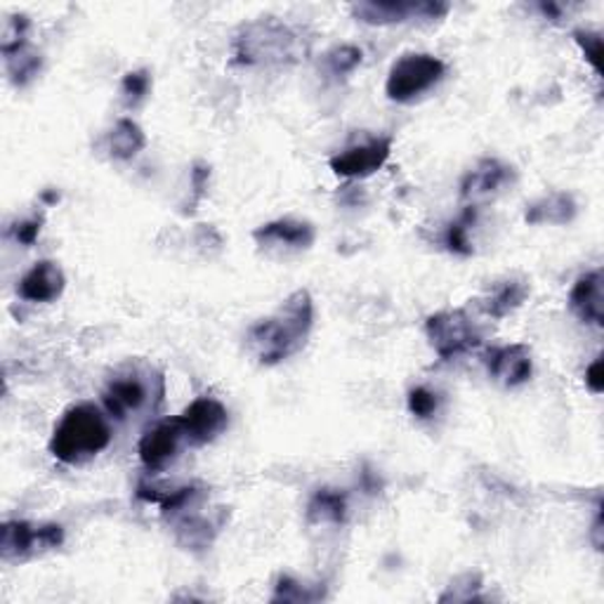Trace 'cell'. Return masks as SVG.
<instances>
[{"instance_id":"6da1fadb","label":"cell","mask_w":604,"mask_h":604,"mask_svg":"<svg viewBox=\"0 0 604 604\" xmlns=\"http://www.w3.org/2000/svg\"><path fill=\"white\" fill-rule=\"evenodd\" d=\"M315 329V298L307 288L290 296L246 333V352L261 367H279L305 350Z\"/></svg>"},{"instance_id":"7a4b0ae2","label":"cell","mask_w":604,"mask_h":604,"mask_svg":"<svg viewBox=\"0 0 604 604\" xmlns=\"http://www.w3.org/2000/svg\"><path fill=\"white\" fill-rule=\"evenodd\" d=\"M163 400L166 375L147 359H128L118 364L102 388V409L120 423L153 416Z\"/></svg>"},{"instance_id":"3957f363","label":"cell","mask_w":604,"mask_h":604,"mask_svg":"<svg viewBox=\"0 0 604 604\" xmlns=\"http://www.w3.org/2000/svg\"><path fill=\"white\" fill-rule=\"evenodd\" d=\"M234 64L241 66H290L305 60L309 41L305 33L276 17H261L236 31L234 36Z\"/></svg>"},{"instance_id":"277c9868","label":"cell","mask_w":604,"mask_h":604,"mask_svg":"<svg viewBox=\"0 0 604 604\" xmlns=\"http://www.w3.org/2000/svg\"><path fill=\"white\" fill-rule=\"evenodd\" d=\"M114 439L109 413L97 404L68 406L50 437V454L62 465H85L97 458Z\"/></svg>"},{"instance_id":"5b68a950","label":"cell","mask_w":604,"mask_h":604,"mask_svg":"<svg viewBox=\"0 0 604 604\" xmlns=\"http://www.w3.org/2000/svg\"><path fill=\"white\" fill-rule=\"evenodd\" d=\"M446 76V64L430 53H406L390 66L385 95L396 105H411L421 99Z\"/></svg>"},{"instance_id":"8992f818","label":"cell","mask_w":604,"mask_h":604,"mask_svg":"<svg viewBox=\"0 0 604 604\" xmlns=\"http://www.w3.org/2000/svg\"><path fill=\"white\" fill-rule=\"evenodd\" d=\"M425 338L442 361L470 354L481 345L479 326L465 309H442L430 315L425 319Z\"/></svg>"},{"instance_id":"52a82bcc","label":"cell","mask_w":604,"mask_h":604,"mask_svg":"<svg viewBox=\"0 0 604 604\" xmlns=\"http://www.w3.org/2000/svg\"><path fill=\"white\" fill-rule=\"evenodd\" d=\"M64 543V527L55 522L10 520L0 529V560L27 562Z\"/></svg>"},{"instance_id":"ba28073f","label":"cell","mask_w":604,"mask_h":604,"mask_svg":"<svg viewBox=\"0 0 604 604\" xmlns=\"http://www.w3.org/2000/svg\"><path fill=\"white\" fill-rule=\"evenodd\" d=\"M452 6L444 0H361L350 8L352 17L369 27H394L406 22L444 20Z\"/></svg>"},{"instance_id":"9c48e42d","label":"cell","mask_w":604,"mask_h":604,"mask_svg":"<svg viewBox=\"0 0 604 604\" xmlns=\"http://www.w3.org/2000/svg\"><path fill=\"white\" fill-rule=\"evenodd\" d=\"M390 157H392V137L375 135V137H367V140H361L357 145L345 147L342 151L336 153V157L329 159V166L338 178L367 180L375 176L378 170H383Z\"/></svg>"},{"instance_id":"30bf717a","label":"cell","mask_w":604,"mask_h":604,"mask_svg":"<svg viewBox=\"0 0 604 604\" xmlns=\"http://www.w3.org/2000/svg\"><path fill=\"white\" fill-rule=\"evenodd\" d=\"M517 180V170L500 159H481L465 172L460 180V201L479 209L510 189Z\"/></svg>"},{"instance_id":"8fae6325","label":"cell","mask_w":604,"mask_h":604,"mask_svg":"<svg viewBox=\"0 0 604 604\" xmlns=\"http://www.w3.org/2000/svg\"><path fill=\"white\" fill-rule=\"evenodd\" d=\"M184 439L189 448L213 444L230 427V411L215 396H197L180 413Z\"/></svg>"},{"instance_id":"7c38bea8","label":"cell","mask_w":604,"mask_h":604,"mask_svg":"<svg viewBox=\"0 0 604 604\" xmlns=\"http://www.w3.org/2000/svg\"><path fill=\"white\" fill-rule=\"evenodd\" d=\"M187 446L180 416L163 418L151 425L137 442V456L149 473H161L170 463H176L182 448Z\"/></svg>"},{"instance_id":"4fadbf2b","label":"cell","mask_w":604,"mask_h":604,"mask_svg":"<svg viewBox=\"0 0 604 604\" xmlns=\"http://www.w3.org/2000/svg\"><path fill=\"white\" fill-rule=\"evenodd\" d=\"M255 244L265 251L282 253H303L315 246L317 227L309 220L298 218H279L261 224L253 232Z\"/></svg>"},{"instance_id":"5bb4252c","label":"cell","mask_w":604,"mask_h":604,"mask_svg":"<svg viewBox=\"0 0 604 604\" xmlns=\"http://www.w3.org/2000/svg\"><path fill=\"white\" fill-rule=\"evenodd\" d=\"M485 364L489 375L504 388H522L533 375V359L531 350L522 342L500 345L485 354Z\"/></svg>"},{"instance_id":"9a60e30c","label":"cell","mask_w":604,"mask_h":604,"mask_svg":"<svg viewBox=\"0 0 604 604\" xmlns=\"http://www.w3.org/2000/svg\"><path fill=\"white\" fill-rule=\"evenodd\" d=\"M224 522H227L224 508H218L215 512H201V506H197L176 517L170 524L176 527V539L184 550H205L220 537Z\"/></svg>"},{"instance_id":"2e32d148","label":"cell","mask_w":604,"mask_h":604,"mask_svg":"<svg viewBox=\"0 0 604 604\" xmlns=\"http://www.w3.org/2000/svg\"><path fill=\"white\" fill-rule=\"evenodd\" d=\"M66 274L55 261H39L17 284V296L31 305H50L62 298Z\"/></svg>"},{"instance_id":"e0dca14e","label":"cell","mask_w":604,"mask_h":604,"mask_svg":"<svg viewBox=\"0 0 604 604\" xmlns=\"http://www.w3.org/2000/svg\"><path fill=\"white\" fill-rule=\"evenodd\" d=\"M569 309L585 324L602 329L604 326V274L602 269L585 272L569 290Z\"/></svg>"},{"instance_id":"ac0fdd59","label":"cell","mask_w":604,"mask_h":604,"mask_svg":"<svg viewBox=\"0 0 604 604\" xmlns=\"http://www.w3.org/2000/svg\"><path fill=\"white\" fill-rule=\"evenodd\" d=\"M529 296H531V286L527 279H522V276H506V279L489 286L487 296L481 298L479 307L481 312L491 319H506L515 315L517 309L527 303Z\"/></svg>"},{"instance_id":"d6986e66","label":"cell","mask_w":604,"mask_h":604,"mask_svg":"<svg viewBox=\"0 0 604 604\" xmlns=\"http://www.w3.org/2000/svg\"><path fill=\"white\" fill-rule=\"evenodd\" d=\"M579 215V203L574 194L569 192H550L537 201H531L524 211V222L531 227H543V224H552V227H564L572 224Z\"/></svg>"},{"instance_id":"ffe728a7","label":"cell","mask_w":604,"mask_h":604,"mask_svg":"<svg viewBox=\"0 0 604 604\" xmlns=\"http://www.w3.org/2000/svg\"><path fill=\"white\" fill-rule=\"evenodd\" d=\"M350 515V498L348 491L321 487L307 500L305 517L315 527H340L348 522Z\"/></svg>"},{"instance_id":"44dd1931","label":"cell","mask_w":604,"mask_h":604,"mask_svg":"<svg viewBox=\"0 0 604 604\" xmlns=\"http://www.w3.org/2000/svg\"><path fill=\"white\" fill-rule=\"evenodd\" d=\"M147 147V135L133 118H118L107 133V151L114 161H133Z\"/></svg>"},{"instance_id":"7402d4cb","label":"cell","mask_w":604,"mask_h":604,"mask_svg":"<svg viewBox=\"0 0 604 604\" xmlns=\"http://www.w3.org/2000/svg\"><path fill=\"white\" fill-rule=\"evenodd\" d=\"M477 213H479V209H473V205H465L463 213L454 222L446 224V230L442 234V244H444V248L448 253L463 255V257H468V255L475 253L473 239H470V230H473V224L477 222Z\"/></svg>"},{"instance_id":"603a6c76","label":"cell","mask_w":604,"mask_h":604,"mask_svg":"<svg viewBox=\"0 0 604 604\" xmlns=\"http://www.w3.org/2000/svg\"><path fill=\"white\" fill-rule=\"evenodd\" d=\"M361 62H364V53H361V47H357L352 43L336 45L321 57V66H324L326 76H331L336 81L348 78L350 74H354Z\"/></svg>"},{"instance_id":"cb8c5ba5","label":"cell","mask_w":604,"mask_h":604,"mask_svg":"<svg viewBox=\"0 0 604 604\" xmlns=\"http://www.w3.org/2000/svg\"><path fill=\"white\" fill-rule=\"evenodd\" d=\"M6 72L10 76V81L14 85H20V88H24V85H29L33 78H36L41 74L43 68V57L41 53H36L31 45L17 50V53L12 55H6Z\"/></svg>"},{"instance_id":"d4e9b609","label":"cell","mask_w":604,"mask_h":604,"mask_svg":"<svg viewBox=\"0 0 604 604\" xmlns=\"http://www.w3.org/2000/svg\"><path fill=\"white\" fill-rule=\"evenodd\" d=\"M324 597V591L317 589V585H307L300 579L282 574L274 583V593L272 602H293V604H307V602H317Z\"/></svg>"},{"instance_id":"484cf974","label":"cell","mask_w":604,"mask_h":604,"mask_svg":"<svg viewBox=\"0 0 604 604\" xmlns=\"http://www.w3.org/2000/svg\"><path fill=\"white\" fill-rule=\"evenodd\" d=\"M149 93H151L149 68H135V72H128L124 78H120V97H124V105L128 109L140 107L149 97Z\"/></svg>"},{"instance_id":"4316f807","label":"cell","mask_w":604,"mask_h":604,"mask_svg":"<svg viewBox=\"0 0 604 604\" xmlns=\"http://www.w3.org/2000/svg\"><path fill=\"white\" fill-rule=\"evenodd\" d=\"M29 29H31V20L27 14L8 17L3 27V41H0V53H3V57L29 45Z\"/></svg>"},{"instance_id":"83f0119b","label":"cell","mask_w":604,"mask_h":604,"mask_svg":"<svg viewBox=\"0 0 604 604\" xmlns=\"http://www.w3.org/2000/svg\"><path fill=\"white\" fill-rule=\"evenodd\" d=\"M406 406H409V413L413 418L430 421V418H435L437 411H439V394L425 385H416V388H411L406 394Z\"/></svg>"},{"instance_id":"f1b7e54d","label":"cell","mask_w":604,"mask_h":604,"mask_svg":"<svg viewBox=\"0 0 604 604\" xmlns=\"http://www.w3.org/2000/svg\"><path fill=\"white\" fill-rule=\"evenodd\" d=\"M481 576L479 574H463L452 581V585L439 595V602H479L481 597Z\"/></svg>"},{"instance_id":"f546056e","label":"cell","mask_w":604,"mask_h":604,"mask_svg":"<svg viewBox=\"0 0 604 604\" xmlns=\"http://www.w3.org/2000/svg\"><path fill=\"white\" fill-rule=\"evenodd\" d=\"M574 43L581 47V53L593 66V72L600 76L602 74V33L591 31V29H576L574 33Z\"/></svg>"},{"instance_id":"4dcf8cb0","label":"cell","mask_w":604,"mask_h":604,"mask_svg":"<svg viewBox=\"0 0 604 604\" xmlns=\"http://www.w3.org/2000/svg\"><path fill=\"white\" fill-rule=\"evenodd\" d=\"M43 224H45L43 215H31V218H24V220H17L12 227L8 230V234H10V239L14 241V244L31 248L39 241Z\"/></svg>"},{"instance_id":"1f68e13d","label":"cell","mask_w":604,"mask_h":604,"mask_svg":"<svg viewBox=\"0 0 604 604\" xmlns=\"http://www.w3.org/2000/svg\"><path fill=\"white\" fill-rule=\"evenodd\" d=\"M585 388H589L593 394L604 392V357L597 354L593 359V364L585 369Z\"/></svg>"},{"instance_id":"d6a6232c","label":"cell","mask_w":604,"mask_h":604,"mask_svg":"<svg viewBox=\"0 0 604 604\" xmlns=\"http://www.w3.org/2000/svg\"><path fill=\"white\" fill-rule=\"evenodd\" d=\"M209 180H211V166L209 163H194L192 168V187H194V194L197 199H201L205 194V189H209Z\"/></svg>"},{"instance_id":"836d02e7","label":"cell","mask_w":604,"mask_h":604,"mask_svg":"<svg viewBox=\"0 0 604 604\" xmlns=\"http://www.w3.org/2000/svg\"><path fill=\"white\" fill-rule=\"evenodd\" d=\"M604 520H602V510L597 508V515H595V522H593V529H591V541H593V545H595V550H602V545H604V537H602V533H604Z\"/></svg>"},{"instance_id":"e575fe53","label":"cell","mask_w":604,"mask_h":604,"mask_svg":"<svg viewBox=\"0 0 604 604\" xmlns=\"http://www.w3.org/2000/svg\"><path fill=\"white\" fill-rule=\"evenodd\" d=\"M539 10H541V14L545 17V20H552V22L562 20V6H558V3H541Z\"/></svg>"},{"instance_id":"d590c367","label":"cell","mask_w":604,"mask_h":604,"mask_svg":"<svg viewBox=\"0 0 604 604\" xmlns=\"http://www.w3.org/2000/svg\"><path fill=\"white\" fill-rule=\"evenodd\" d=\"M43 201H47V203H57V201H60V194H57V192H45V194H43Z\"/></svg>"}]
</instances>
